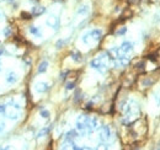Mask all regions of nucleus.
<instances>
[{"label":"nucleus","instance_id":"8","mask_svg":"<svg viewBox=\"0 0 160 150\" xmlns=\"http://www.w3.org/2000/svg\"><path fill=\"white\" fill-rule=\"evenodd\" d=\"M5 80H6V82H9V84H15V82L17 81V75L14 72H9L6 74Z\"/></svg>","mask_w":160,"mask_h":150},{"label":"nucleus","instance_id":"19","mask_svg":"<svg viewBox=\"0 0 160 150\" xmlns=\"http://www.w3.org/2000/svg\"><path fill=\"white\" fill-rule=\"evenodd\" d=\"M39 115H41V117L42 118H49V111H47V110H42L39 112Z\"/></svg>","mask_w":160,"mask_h":150},{"label":"nucleus","instance_id":"6","mask_svg":"<svg viewBox=\"0 0 160 150\" xmlns=\"http://www.w3.org/2000/svg\"><path fill=\"white\" fill-rule=\"evenodd\" d=\"M90 37H91L92 41H100L102 37V31L100 28H94V30L90 31Z\"/></svg>","mask_w":160,"mask_h":150},{"label":"nucleus","instance_id":"27","mask_svg":"<svg viewBox=\"0 0 160 150\" xmlns=\"http://www.w3.org/2000/svg\"><path fill=\"white\" fill-rule=\"evenodd\" d=\"M155 102H157V105L160 107V92L159 94H157V95H155Z\"/></svg>","mask_w":160,"mask_h":150},{"label":"nucleus","instance_id":"25","mask_svg":"<svg viewBox=\"0 0 160 150\" xmlns=\"http://www.w3.org/2000/svg\"><path fill=\"white\" fill-rule=\"evenodd\" d=\"M0 113L1 115L6 113V105H0Z\"/></svg>","mask_w":160,"mask_h":150},{"label":"nucleus","instance_id":"4","mask_svg":"<svg viewBox=\"0 0 160 150\" xmlns=\"http://www.w3.org/2000/svg\"><path fill=\"white\" fill-rule=\"evenodd\" d=\"M35 89H36V91L38 94H44V92H47V91L49 90V84L46 82V81H39V82H37L36 84Z\"/></svg>","mask_w":160,"mask_h":150},{"label":"nucleus","instance_id":"1","mask_svg":"<svg viewBox=\"0 0 160 150\" xmlns=\"http://www.w3.org/2000/svg\"><path fill=\"white\" fill-rule=\"evenodd\" d=\"M90 66H91L92 69L97 70V72H100V73H105L106 70H107V65L102 62V59L100 57L95 58V59H92L91 62H90Z\"/></svg>","mask_w":160,"mask_h":150},{"label":"nucleus","instance_id":"12","mask_svg":"<svg viewBox=\"0 0 160 150\" xmlns=\"http://www.w3.org/2000/svg\"><path fill=\"white\" fill-rule=\"evenodd\" d=\"M30 33H32V35L36 36V37H41V31H39V28L36 27V26H31V27H30Z\"/></svg>","mask_w":160,"mask_h":150},{"label":"nucleus","instance_id":"3","mask_svg":"<svg viewBox=\"0 0 160 150\" xmlns=\"http://www.w3.org/2000/svg\"><path fill=\"white\" fill-rule=\"evenodd\" d=\"M111 138V129L108 126H102L100 129V135H98V139H100L102 143L107 141Z\"/></svg>","mask_w":160,"mask_h":150},{"label":"nucleus","instance_id":"28","mask_svg":"<svg viewBox=\"0 0 160 150\" xmlns=\"http://www.w3.org/2000/svg\"><path fill=\"white\" fill-rule=\"evenodd\" d=\"M154 22H160V12L155 14V16H154Z\"/></svg>","mask_w":160,"mask_h":150},{"label":"nucleus","instance_id":"31","mask_svg":"<svg viewBox=\"0 0 160 150\" xmlns=\"http://www.w3.org/2000/svg\"><path fill=\"white\" fill-rule=\"evenodd\" d=\"M30 1H32V3H38V0H30Z\"/></svg>","mask_w":160,"mask_h":150},{"label":"nucleus","instance_id":"5","mask_svg":"<svg viewBox=\"0 0 160 150\" xmlns=\"http://www.w3.org/2000/svg\"><path fill=\"white\" fill-rule=\"evenodd\" d=\"M120 49H121V52L123 54H127V53L132 52L133 51V43L129 42V41H125V42H122V44L120 46Z\"/></svg>","mask_w":160,"mask_h":150},{"label":"nucleus","instance_id":"14","mask_svg":"<svg viewBox=\"0 0 160 150\" xmlns=\"http://www.w3.org/2000/svg\"><path fill=\"white\" fill-rule=\"evenodd\" d=\"M48 132H49V128L44 127V128H42V129L39 131V133L37 134V137H38V138H42V137H44L46 134H48Z\"/></svg>","mask_w":160,"mask_h":150},{"label":"nucleus","instance_id":"21","mask_svg":"<svg viewBox=\"0 0 160 150\" xmlns=\"http://www.w3.org/2000/svg\"><path fill=\"white\" fill-rule=\"evenodd\" d=\"M65 44V41L64 40H58V41H57V42H56V47L57 48H62V47H63V46Z\"/></svg>","mask_w":160,"mask_h":150},{"label":"nucleus","instance_id":"32","mask_svg":"<svg viewBox=\"0 0 160 150\" xmlns=\"http://www.w3.org/2000/svg\"><path fill=\"white\" fill-rule=\"evenodd\" d=\"M0 1H5V3H7V0H0Z\"/></svg>","mask_w":160,"mask_h":150},{"label":"nucleus","instance_id":"7","mask_svg":"<svg viewBox=\"0 0 160 150\" xmlns=\"http://www.w3.org/2000/svg\"><path fill=\"white\" fill-rule=\"evenodd\" d=\"M44 12H46V7L39 6V5L33 6V7H32V10H31L32 16H41V15H43Z\"/></svg>","mask_w":160,"mask_h":150},{"label":"nucleus","instance_id":"13","mask_svg":"<svg viewBox=\"0 0 160 150\" xmlns=\"http://www.w3.org/2000/svg\"><path fill=\"white\" fill-rule=\"evenodd\" d=\"M90 38H91V37H90V32H86V33L83 35V37H81V41H83L85 44H89L90 43Z\"/></svg>","mask_w":160,"mask_h":150},{"label":"nucleus","instance_id":"29","mask_svg":"<svg viewBox=\"0 0 160 150\" xmlns=\"http://www.w3.org/2000/svg\"><path fill=\"white\" fill-rule=\"evenodd\" d=\"M4 128H5V123H0V133L4 131Z\"/></svg>","mask_w":160,"mask_h":150},{"label":"nucleus","instance_id":"18","mask_svg":"<svg viewBox=\"0 0 160 150\" xmlns=\"http://www.w3.org/2000/svg\"><path fill=\"white\" fill-rule=\"evenodd\" d=\"M74 87H75V81H68L65 84V89L67 90H73Z\"/></svg>","mask_w":160,"mask_h":150},{"label":"nucleus","instance_id":"10","mask_svg":"<svg viewBox=\"0 0 160 150\" xmlns=\"http://www.w3.org/2000/svg\"><path fill=\"white\" fill-rule=\"evenodd\" d=\"M47 68H48V62L47 60H43L42 63L38 65V69H37V73L38 74H43L47 72Z\"/></svg>","mask_w":160,"mask_h":150},{"label":"nucleus","instance_id":"16","mask_svg":"<svg viewBox=\"0 0 160 150\" xmlns=\"http://www.w3.org/2000/svg\"><path fill=\"white\" fill-rule=\"evenodd\" d=\"M5 115H6V117L9 119H11V121H16V119H19V117H20L17 113H5Z\"/></svg>","mask_w":160,"mask_h":150},{"label":"nucleus","instance_id":"11","mask_svg":"<svg viewBox=\"0 0 160 150\" xmlns=\"http://www.w3.org/2000/svg\"><path fill=\"white\" fill-rule=\"evenodd\" d=\"M89 11H90L89 5H81L79 9H78L76 14L78 15H86V14H89Z\"/></svg>","mask_w":160,"mask_h":150},{"label":"nucleus","instance_id":"20","mask_svg":"<svg viewBox=\"0 0 160 150\" xmlns=\"http://www.w3.org/2000/svg\"><path fill=\"white\" fill-rule=\"evenodd\" d=\"M3 33H4V36H5V37H9V36L11 35V28H10L9 26L5 27V28L3 30Z\"/></svg>","mask_w":160,"mask_h":150},{"label":"nucleus","instance_id":"9","mask_svg":"<svg viewBox=\"0 0 160 150\" xmlns=\"http://www.w3.org/2000/svg\"><path fill=\"white\" fill-rule=\"evenodd\" d=\"M70 58L75 63H81L83 62V56H81V53L79 51H73L70 53Z\"/></svg>","mask_w":160,"mask_h":150},{"label":"nucleus","instance_id":"15","mask_svg":"<svg viewBox=\"0 0 160 150\" xmlns=\"http://www.w3.org/2000/svg\"><path fill=\"white\" fill-rule=\"evenodd\" d=\"M7 105H10L12 108H15V110H20V108H21V106H20L17 102H15L14 100H10V101L7 102Z\"/></svg>","mask_w":160,"mask_h":150},{"label":"nucleus","instance_id":"23","mask_svg":"<svg viewBox=\"0 0 160 150\" xmlns=\"http://www.w3.org/2000/svg\"><path fill=\"white\" fill-rule=\"evenodd\" d=\"M80 98H81V91H80V90H76L75 97H74V100H75V102H79V101H80Z\"/></svg>","mask_w":160,"mask_h":150},{"label":"nucleus","instance_id":"30","mask_svg":"<svg viewBox=\"0 0 160 150\" xmlns=\"http://www.w3.org/2000/svg\"><path fill=\"white\" fill-rule=\"evenodd\" d=\"M6 52H5V49L4 48H0V56H3V54H5Z\"/></svg>","mask_w":160,"mask_h":150},{"label":"nucleus","instance_id":"22","mask_svg":"<svg viewBox=\"0 0 160 150\" xmlns=\"http://www.w3.org/2000/svg\"><path fill=\"white\" fill-rule=\"evenodd\" d=\"M21 16H22V19H26V20H30V19H32V17H33L31 12H22V14H21Z\"/></svg>","mask_w":160,"mask_h":150},{"label":"nucleus","instance_id":"2","mask_svg":"<svg viewBox=\"0 0 160 150\" xmlns=\"http://www.w3.org/2000/svg\"><path fill=\"white\" fill-rule=\"evenodd\" d=\"M46 25L48 27H51L53 28V30H58L59 28V25H60V20L58 16H56V15H51V16H48L47 20H46Z\"/></svg>","mask_w":160,"mask_h":150},{"label":"nucleus","instance_id":"17","mask_svg":"<svg viewBox=\"0 0 160 150\" xmlns=\"http://www.w3.org/2000/svg\"><path fill=\"white\" fill-rule=\"evenodd\" d=\"M151 84H153V80H151V79H149V78H145L144 80H143V86L144 87H148V86H150Z\"/></svg>","mask_w":160,"mask_h":150},{"label":"nucleus","instance_id":"24","mask_svg":"<svg viewBox=\"0 0 160 150\" xmlns=\"http://www.w3.org/2000/svg\"><path fill=\"white\" fill-rule=\"evenodd\" d=\"M126 32H127V27H122L120 31H117V33H116V35H117V36H123Z\"/></svg>","mask_w":160,"mask_h":150},{"label":"nucleus","instance_id":"26","mask_svg":"<svg viewBox=\"0 0 160 150\" xmlns=\"http://www.w3.org/2000/svg\"><path fill=\"white\" fill-rule=\"evenodd\" d=\"M143 66H144V63H143V62H141V63H138L137 65H135V69H137V70H143V69H144Z\"/></svg>","mask_w":160,"mask_h":150}]
</instances>
